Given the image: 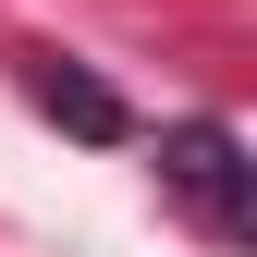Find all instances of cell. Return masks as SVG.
<instances>
[{
	"instance_id": "obj_1",
	"label": "cell",
	"mask_w": 257,
	"mask_h": 257,
	"mask_svg": "<svg viewBox=\"0 0 257 257\" xmlns=\"http://www.w3.org/2000/svg\"><path fill=\"white\" fill-rule=\"evenodd\" d=\"M159 184H172L220 245H257V159H245L233 122H172V135H159Z\"/></svg>"
},
{
	"instance_id": "obj_2",
	"label": "cell",
	"mask_w": 257,
	"mask_h": 257,
	"mask_svg": "<svg viewBox=\"0 0 257 257\" xmlns=\"http://www.w3.org/2000/svg\"><path fill=\"white\" fill-rule=\"evenodd\" d=\"M25 86H37V110L61 122V135H86V147H122V135H135V110H122L110 86L86 74V61H37Z\"/></svg>"
}]
</instances>
